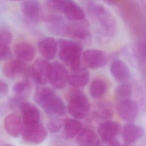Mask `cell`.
Listing matches in <instances>:
<instances>
[{
    "instance_id": "7c38bea8",
    "label": "cell",
    "mask_w": 146,
    "mask_h": 146,
    "mask_svg": "<svg viewBox=\"0 0 146 146\" xmlns=\"http://www.w3.org/2000/svg\"><path fill=\"white\" fill-rule=\"evenodd\" d=\"M21 10L26 19L37 22L40 18L42 6L38 0H25L21 5Z\"/></svg>"
},
{
    "instance_id": "7402d4cb",
    "label": "cell",
    "mask_w": 146,
    "mask_h": 146,
    "mask_svg": "<svg viewBox=\"0 0 146 146\" xmlns=\"http://www.w3.org/2000/svg\"><path fill=\"white\" fill-rule=\"evenodd\" d=\"M143 133V130L141 127L129 123L124 126L122 131V137L125 142L132 143L141 137Z\"/></svg>"
},
{
    "instance_id": "9c48e42d",
    "label": "cell",
    "mask_w": 146,
    "mask_h": 146,
    "mask_svg": "<svg viewBox=\"0 0 146 146\" xmlns=\"http://www.w3.org/2000/svg\"><path fill=\"white\" fill-rule=\"evenodd\" d=\"M47 135V131L40 123L34 125L25 126L22 132V138L25 141L34 144L42 143Z\"/></svg>"
},
{
    "instance_id": "603a6c76",
    "label": "cell",
    "mask_w": 146,
    "mask_h": 146,
    "mask_svg": "<svg viewBox=\"0 0 146 146\" xmlns=\"http://www.w3.org/2000/svg\"><path fill=\"white\" fill-rule=\"evenodd\" d=\"M76 143L79 146H98L99 139L94 132L84 129L78 134Z\"/></svg>"
},
{
    "instance_id": "d4e9b609",
    "label": "cell",
    "mask_w": 146,
    "mask_h": 146,
    "mask_svg": "<svg viewBox=\"0 0 146 146\" xmlns=\"http://www.w3.org/2000/svg\"><path fill=\"white\" fill-rule=\"evenodd\" d=\"M107 90L106 82L102 79H95L89 87V94L93 98H99L103 96Z\"/></svg>"
},
{
    "instance_id": "3957f363",
    "label": "cell",
    "mask_w": 146,
    "mask_h": 146,
    "mask_svg": "<svg viewBox=\"0 0 146 146\" xmlns=\"http://www.w3.org/2000/svg\"><path fill=\"white\" fill-rule=\"evenodd\" d=\"M60 59L71 70L80 67V61L83 54L82 44L77 41L61 39L58 41Z\"/></svg>"
},
{
    "instance_id": "4fadbf2b",
    "label": "cell",
    "mask_w": 146,
    "mask_h": 146,
    "mask_svg": "<svg viewBox=\"0 0 146 146\" xmlns=\"http://www.w3.org/2000/svg\"><path fill=\"white\" fill-rule=\"evenodd\" d=\"M117 111L123 120L130 123L134 121L137 116V105L129 99L121 100L117 105Z\"/></svg>"
},
{
    "instance_id": "30bf717a",
    "label": "cell",
    "mask_w": 146,
    "mask_h": 146,
    "mask_svg": "<svg viewBox=\"0 0 146 146\" xmlns=\"http://www.w3.org/2000/svg\"><path fill=\"white\" fill-rule=\"evenodd\" d=\"M82 59L86 66L94 69L103 67L107 62V58L104 52L95 49L86 50L83 52Z\"/></svg>"
},
{
    "instance_id": "e0dca14e",
    "label": "cell",
    "mask_w": 146,
    "mask_h": 146,
    "mask_svg": "<svg viewBox=\"0 0 146 146\" xmlns=\"http://www.w3.org/2000/svg\"><path fill=\"white\" fill-rule=\"evenodd\" d=\"M13 35L10 31L3 27H0V60H7L12 56L11 44Z\"/></svg>"
},
{
    "instance_id": "44dd1931",
    "label": "cell",
    "mask_w": 146,
    "mask_h": 146,
    "mask_svg": "<svg viewBox=\"0 0 146 146\" xmlns=\"http://www.w3.org/2000/svg\"><path fill=\"white\" fill-rule=\"evenodd\" d=\"M119 125L115 121H107L102 123L98 128V133L104 141L111 140L117 133Z\"/></svg>"
},
{
    "instance_id": "5b68a950",
    "label": "cell",
    "mask_w": 146,
    "mask_h": 146,
    "mask_svg": "<svg viewBox=\"0 0 146 146\" xmlns=\"http://www.w3.org/2000/svg\"><path fill=\"white\" fill-rule=\"evenodd\" d=\"M90 108V103L83 93L78 90L72 92L70 96L68 110L76 119H82L87 114Z\"/></svg>"
},
{
    "instance_id": "cb8c5ba5",
    "label": "cell",
    "mask_w": 146,
    "mask_h": 146,
    "mask_svg": "<svg viewBox=\"0 0 146 146\" xmlns=\"http://www.w3.org/2000/svg\"><path fill=\"white\" fill-rule=\"evenodd\" d=\"M64 33L71 37L79 39H85L90 35L89 31L86 27L79 25H66L64 29Z\"/></svg>"
},
{
    "instance_id": "f546056e",
    "label": "cell",
    "mask_w": 146,
    "mask_h": 146,
    "mask_svg": "<svg viewBox=\"0 0 146 146\" xmlns=\"http://www.w3.org/2000/svg\"><path fill=\"white\" fill-rule=\"evenodd\" d=\"M8 91L7 84L3 80L0 79V95H5Z\"/></svg>"
},
{
    "instance_id": "8992f818",
    "label": "cell",
    "mask_w": 146,
    "mask_h": 146,
    "mask_svg": "<svg viewBox=\"0 0 146 146\" xmlns=\"http://www.w3.org/2000/svg\"><path fill=\"white\" fill-rule=\"evenodd\" d=\"M52 63L44 59H38L33 64L31 75L34 82L40 85L49 82Z\"/></svg>"
},
{
    "instance_id": "8fae6325",
    "label": "cell",
    "mask_w": 146,
    "mask_h": 146,
    "mask_svg": "<svg viewBox=\"0 0 146 146\" xmlns=\"http://www.w3.org/2000/svg\"><path fill=\"white\" fill-rule=\"evenodd\" d=\"M26 63L17 58H10L6 60L3 66V73L9 79H15L27 72Z\"/></svg>"
},
{
    "instance_id": "1f68e13d",
    "label": "cell",
    "mask_w": 146,
    "mask_h": 146,
    "mask_svg": "<svg viewBox=\"0 0 146 146\" xmlns=\"http://www.w3.org/2000/svg\"><path fill=\"white\" fill-rule=\"evenodd\" d=\"M13 1H25V0H13Z\"/></svg>"
},
{
    "instance_id": "6da1fadb",
    "label": "cell",
    "mask_w": 146,
    "mask_h": 146,
    "mask_svg": "<svg viewBox=\"0 0 146 146\" xmlns=\"http://www.w3.org/2000/svg\"><path fill=\"white\" fill-rule=\"evenodd\" d=\"M87 10L100 35L107 38L112 36L116 30V22L110 12L103 6L93 2L88 3Z\"/></svg>"
},
{
    "instance_id": "9a60e30c",
    "label": "cell",
    "mask_w": 146,
    "mask_h": 146,
    "mask_svg": "<svg viewBox=\"0 0 146 146\" xmlns=\"http://www.w3.org/2000/svg\"><path fill=\"white\" fill-rule=\"evenodd\" d=\"M13 52L18 59L27 63L33 60L36 54L35 46L27 42H20L16 43Z\"/></svg>"
},
{
    "instance_id": "4316f807",
    "label": "cell",
    "mask_w": 146,
    "mask_h": 146,
    "mask_svg": "<svg viewBox=\"0 0 146 146\" xmlns=\"http://www.w3.org/2000/svg\"><path fill=\"white\" fill-rule=\"evenodd\" d=\"M47 23L50 30L55 34L64 33L65 25L63 24L62 19L58 15H50L47 18Z\"/></svg>"
},
{
    "instance_id": "ac0fdd59",
    "label": "cell",
    "mask_w": 146,
    "mask_h": 146,
    "mask_svg": "<svg viewBox=\"0 0 146 146\" xmlns=\"http://www.w3.org/2000/svg\"><path fill=\"white\" fill-rule=\"evenodd\" d=\"M20 117L17 113H11L7 115L4 121V127L6 131L10 136L17 137L22 134L23 124Z\"/></svg>"
},
{
    "instance_id": "52a82bcc",
    "label": "cell",
    "mask_w": 146,
    "mask_h": 146,
    "mask_svg": "<svg viewBox=\"0 0 146 146\" xmlns=\"http://www.w3.org/2000/svg\"><path fill=\"white\" fill-rule=\"evenodd\" d=\"M13 90L14 96L10 99L11 107H19L21 104L30 95L32 91V84L28 79H23L17 82L13 86Z\"/></svg>"
},
{
    "instance_id": "ba28073f",
    "label": "cell",
    "mask_w": 146,
    "mask_h": 146,
    "mask_svg": "<svg viewBox=\"0 0 146 146\" xmlns=\"http://www.w3.org/2000/svg\"><path fill=\"white\" fill-rule=\"evenodd\" d=\"M68 74L66 66L63 63L55 62L52 63L49 82L54 88L62 89L68 83Z\"/></svg>"
},
{
    "instance_id": "7a4b0ae2",
    "label": "cell",
    "mask_w": 146,
    "mask_h": 146,
    "mask_svg": "<svg viewBox=\"0 0 146 146\" xmlns=\"http://www.w3.org/2000/svg\"><path fill=\"white\" fill-rule=\"evenodd\" d=\"M34 99L50 115L60 116L66 113V107L61 98L48 87L37 88L34 94Z\"/></svg>"
},
{
    "instance_id": "f1b7e54d",
    "label": "cell",
    "mask_w": 146,
    "mask_h": 146,
    "mask_svg": "<svg viewBox=\"0 0 146 146\" xmlns=\"http://www.w3.org/2000/svg\"><path fill=\"white\" fill-rule=\"evenodd\" d=\"M63 122L58 117H52L48 123V128L50 131L55 132L58 131L62 126Z\"/></svg>"
},
{
    "instance_id": "83f0119b",
    "label": "cell",
    "mask_w": 146,
    "mask_h": 146,
    "mask_svg": "<svg viewBox=\"0 0 146 146\" xmlns=\"http://www.w3.org/2000/svg\"><path fill=\"white\" fill-rule=\"evenodd\" d=\"M132 92V86L127 83H122L117 86L115 90L116 97L120 101L128 99Z\"/></svg>"
},
{
    "instance_id": "4dcf8cb0",
    "label": "cell",
    "mask_w": 146,
    "mask_h": 146,
    "mask_svg": "<svg viewBox=\"0 0 146 146\" xmlns=\"http://www.w3.org/2000/svg\"><path fill=\"white\" fill-rule=\"evenodd\" d=\"M4 146H14V145H11V144H6V145H4Z\"/></svg>"
},
{
    "instance_id": "ffe728a7",
    "label": "cell",
    "mask_w": 146,
    "mask_h": 146,
    "mask_svg": "<svg viewBox=\"0 0 146 146\" xmlns=\"http://www.w3.org/2000/svg\"><path fill=\"white\" fill-rule=\"evenodd\" d=\"M90 80V72L84 67L72 70L68 74V83L75 88L83 87L87 84Z\"/></svg>"
},
{
    "instance_id": "277c9868",
    "label": "cell",
    "mask_w": 146,
    "mask_h": 146,
    "mask_svg": "<svg viewBox=\"0 0 146 146\" xmlns=\"http://www.w3.org/2000/svg\"><path fill=\"white\" fill-rule=\"evenodd\" d=\"M46 2L51 9L63 13L70 21H82L85 18L83 9L73 0H46Z\"/></svg>"
},
{
    "instance_id": "2e32d148",
    "label": "cell",
    "mask_w": 146,
    "mask_h": 146,
    "mask_svg": "<svg viewBox=\"0 0 146 146\" xmlns=\"http://www.w3.org/2000/svg\"><path fill=\"white\" fill-rule=\"evenodd\" d=\"M25 126L36 125L40 123V113L38 108L32 103L25 102L20 106Z\"/></svg>"
},
{
    "instance_id": "d6986e66",
    "label": "cell",
    "mask_w": 146,
    "mask_h": 146,
    "mask_svg": "<svg viewBox=\"0 0 146 146\" xmlns=\"http://www.w3.org/2000/svg\"><path fill=\"white\" fill-rule=\"evenodd\" d=\"M110 72L113 78L120 83H125L130 78V72L127 65L122 60H113L110 66Z\"/></svg>"
},
{
    "instance_id": "5bb4252c",
    "label": "cell",
    "mask_w": 146,
    "mask_h": 146,
    "mask_svg": "<svg viewBox=\"0 0 146 146\" xmlns=\"http://www.w3.org/2000/svg\"><path fill=\"white\" fill-rule=\"evenodd\" d=\"M39 52L43 59H53L58 50V42L53 37L46 36L41 39L38 44Z\"/></svg>"
},
{
    "instance_id": "484cf974",
    "label": "cell",
    "mask_w": 146,
    "mask_h": 146,
    "mask_svg": "<svg viewBox=\"0 0 146 146\" xmlns=\"http://www.w3.org/2000/svg\"><path fill=\"white\" fill-rule=\"evenodd\" d=\"M82 125L78 120L69 119L64 122V131L66 137L72 138L76 136L80 132Z\"/></svg>"
}]
</instances>
